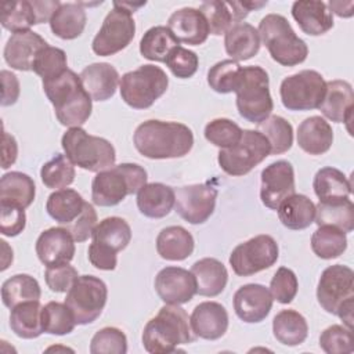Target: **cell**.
Returning <instances> with one entry per match:
<instances>
[{"mask_svg": "<svg viewBox=\"0 0 354 354\" xmlns=\"http://www.w3.org/2000/svg\"><path fill=\"white\" fill-rule=\"evenodd\" d=\"M311 249L319 259H336L347 249L346 232L336 227L319 225L311 236Z\"/></svg>", "mask_w": 354, "mask_h": 354, "instance_id": "obj_43", "label": "cell"}, {"mask_svg": "<svg viewBox=\"0 0 354 354\" xmlns=\"http://www.w3.org/2000/svg\"><path fill=\"white\" fill-rule=\"evenodd\" d=\"M166 65L169 66V69L176 77L188 79L196 73L199 58L196 53L185 47L177 46L170 51L169 57L166 58Z\"/></svg>", "mask_w": 354, "mask_h": 354, "instance_id": "obj_54", "label": "cell"}, {"mask_svg": "<svg viewBox=\"0 0 354 354\" xmlns=\"http://www.w3.org/2000/svg\"><path fill=\"white\" fill-rule=\"evenodd\" d=\"M18 155V144L10 133L3 131V144H1V167L8 169L15 163Z\"/></svg>", "mask_w": 354, "mask_h": 354, "instance_id": "obj_60", "label": "cell"}, {"mask_svg": "<svg viewBox=\"0 0 354 354\" xmlns=\"http://www.w3.org/2000/svg\"><path fill=\"white\" fill-rule=\"evenodd\" d=\"M32 4H33V8H35V12H36L37 25L43 24V22H47V21L50 22L53 14L61 6V3L58 0H44V1L33 0Z\"/></svg>", "mask_w": 354, "mask_h": 354, "instance_id": "obj_62", "label": "cell"}, {"mask_svg": "<svg viewBox=\"0 0 354 354\" xmlns=\"http://www.w3.org/2000/svg\"><path fill=\"white\" fill-rule=\"evenodd\" d=\"M79 77L94 101H106L113 97L120 82L118 71L108 62H95L86 66Z\"/></svg>", "mask_w": 354, "mask_h": 354, "instance_id": "obj_24", "label": "cell"}, {"mask_svg": "<svg viewBox=\"0 0 354 354\" xmlns=\"http://www.w3.org/2000/svg\"><path fill=\"white\" fill-rule=\"evenodd\" d=\"M299 282L296 274L286 267H279L270 282V293L281 304H289L297 295Z\"/></svg>", "mask_w": 354, "mask_h": 354, "instance_id": "obj_53", "label": "cell"}, {"mask_svg": "<svg viewBox=\"0 0 354 354\" xmlns=\"http://www.w3.org/2000/svg\"><path fill=\"white\" fill-rule=\"evenodd\" d=\"M333 130L321 116H310L297 127V144L310 155H322L332 147Z\"/></svg>", "mask_w": 354, "mask_h": 354, "instance_id": "obj_27", "label": "cell"}, {"mask_svg": "<svg viewBox=\"0 0 354 354\" xmlns=\"http://www.w3.org/2000/svg\"><path fill=\"white\" fill-rule=\"evenodd\" d=\"M136 35V22L131 14L113 1L100 30L93 39L91 48L100 57L113 55L126 48Z\"/></svg>", "mask_w": 354, "mask_h": 354, "instance_id": "obj_13", "label": "cell"}, {"mask_svg": "<svg viewBox=\"0 0 354 354\" xmlns=\"http://www.w3.org/2000/svg\"><path fill=\"white\" fill-rule=\"evenodd\" d=\"M169 86L166 72L152 64L141 65L120 77V97L134 109L149 108L162 97Z\"/></svg>", "mask_w": 354, "mask_h": 354, "instance_id": "obj_9", "label": "cell"}, {"mask_svg": "<svg viewBox=\"0 0 354 354\" xmlns=\"http://www.w3.org/2000/svg\"><path fill=\"white\" fill-rule=\"evenodd\" d=\"M122 8H124V10H127L130 14L131 12H134L136 10H138L140 7H142V6H145L147 3L145 1H142V3H129V1H122V3H119V1H116Z\"/></svg>", "mask_w": 354, "mask_h": 354, "instance_id": "obj_64", "label": "cell"}, {"mask_svg": "<svg viewBox=\"0 0 354 354\" xmlns=\"http://www.w3.org/2000/svg\"><path fill=\"white\" fill-rule=\"evenodd\" d=\"M26 225L25 209L7 202H0V230L6 236L19 235Z\"/></svg>", "mask_w": 354, "mask_h": 354, "instance_id": "obj_56", "label": "cell"}, {"mask_svg": "<svg viewBox=\"0 0 354 354\" xmlns=\"http://www.w3.org/2000/svg\"><path fill=\"white\" fill-rule=\"evenodd\" d=\"M84 205L86 201L77 191L72 188H62L48 196L46 210L57 223L69 225L82 214Z\"/></svg>", "mask_w": 354, "mask_h": 354, "instance_id": "obj_34", "label": "cell"}, {"mask_svg": "<svg viewBox=\"0 0 354 354\" xmlns=\"http://www.w3.org/2000/svg\"><path fill=\"white\" fill-rule=\"evenodd\" d=\"M41 289L39 282L28 274H17L1 285V301L7 308L29 300H40Z\"/></svg>", "mask_w": 354, "mask_h": 354, "instance_id": "obj_41", "label": "cell"}, {"mask_svg": "<svg viewBox=\"0 0 354 354\" xmlns=\"http://www.w3.org/2000/svg\"><path fill=\"white\" fill-rule=\"evenodd\" d=\"M224 47L234 61H246L260 50L259 30L248 22H235L224 33Z\"/></svg>", "mask_w": 354, "mask_h": 354, "instance_id": "obj_26", "label": "cell"}, {"mask_svg": "<svg viewBox=\"0 0 354 354\" xmlns=\"http://www.w3.org/2000/svg\"><path fill=\"white\" fill-rule=\"evenodd\" d=\"M279 256L278 243L270 235H256L235 246L230 256L232 271L239 277H249L272 267Z\"/></svg>", "mask_w": 354, "mask_h": 354, "instance_id": "obj_14", "label": "cell"}, {"mask_svg": "<svg viewBox=\"0 0 354 354\" xmlns=\"http://www.w3.org/2000/svg\"><path fill=\"white\" fill-rule=\"evenodd\" d=\"M295 194V170L290 162L277 160L261 171L260 199L271 210H277L283 199Z\"/></svg>", "mask_w": 354, "mask_h": 354, "instance_id": "obj_16", "label": "cell"}, {"mask_svg": "<svg viewBox=\"0 0 354 354\" xmlns=\"http://www.w3.org/2000/svg\"><path fill=\"white\" fill-rule=\"evenodd\" d=\"M36 254L46 267L69 263L75 256V239L66 228L51 227L39 235Z\"/></svg>", "mask_w": 354, "mask_h": 354, "instance_id": "obj_19", "label": "cell"}, {"mask_svg": "<svg viewBox=\"0 0 354 354\" xmlns=\"http://www.w3.org/2000/svg\"><path fill=\"white\" fill-rule=\"evenodd\" d=\"M155 290L166 304H184L196 293V281L191 271L181 267H165L155 277Z\"/></svg>", "mask_w": 354, "mask_h": 354, "instance_id": "obj_17", "label": "cell"}, {"mask_svg": "<svg viewBox=\"0 0 354 354\" xmlns=\"http://www.w3.org/2000/svg\"><path fill=\"white\" fill-rule=\"evenodd\" d=\"M93 242H97L113 252L127 248L131 241V228L122 217H106L101 220L93 230Z\"/></svg>", "mask_w": 354, "mask_h": 354, "instance_id": "obj_39", "label": "cell"}, {"mask_svg": "<svg viewBox=\"0 0 354 354\" xmlns=\"http://www.w3.org/2000/svg\"><path fill=\"white\" fill-rule=\"evenodd\" d=\"M259 131L266 136L271 147V155H279L292 148L293 127L282 116L272 115L259 124Z\"/></svg>", "mask_w": 354, "mask_h": 354, "instance_id": "obj_44", "label": "cell"}, {"mask_svg": "<svg viewBox=\"0 0 354 354\" xmlns=\"http://www.w3.org/2000/svg\"><path fill=\"white\" fill-rule=\"evenodd\" d=\"M47 46V41L33 30L12 33L4 46V61L12 69L32 71L37 53Z\"/></svg>", "mask_w": 354, "mask_h": 354, "instance_id": "obj_20", "label": "cell"}, {"mask_svg": "<svg viewBox=\"0 0 354 354\" xmlns=\"http://www.w3.org/2000/svg\"><path fill=\"white\" fill-rule=\"evenodd\" d=\"M319 347L328 354H351L354 351L353 329L346 325H330L319 336Z\"/></svg>", "mask_w": 354, "mask_h": 354, "instance_id": "obj_50", "label": "cell"}, {"mask_svg": "<svg viewBox=\"0 0 354 354\" xmlns=\"http://www.w3.org/2000/svg\"><path fill=\"white\" fill-rule=\"evenodd\" d=\"M77 277H79L77 270L69 263L50 266L46 268V272H44V279L47 286L50 288L51 292H55V293L68 292L71 286L75 283V281L77 279Z\"/></svg>", "mask_w": 354, "mask_h": 354, "instance_id": "obj_55", "label": "cell"}, {"mask_svg": "<svg viewBox=\"0 0 354 354\" xmlns=\"http://www.w3.org/2000/svg\"><path fill=\"white\" fill-rule=\"evenodd\" d=\"M41 322L46 333L57 336L71 333L76 325L71 308L65 303L58 301H48L41 308Z\"/></svg>", "mask_w": 354, "mask_h": 354, "instance_id": "obj_46", "label": "cell"}, {"mask_svg": "<svg viewBox=\"0 0 354 354\" xmlns=\"http://www.w3.org/2000/svg\"><path fill=\"white\" fill-rule=\"evenodd\" d=\"M242 131L243 130L235 122L225 118H217L205 126V138L210 144L225 149L234 147L241 140Z\"/></svg>", "mask_w": 354, "mask_h": 354, "instance_id": "obj_49", "label": "cell"}, {"mask_svg": "<svg viewBox=\"0 0 354 354\" xmlns=\"http://www.w3.org/2000/svg\"><path fill=\"white\" fill-rule=\"evenodd\" d=\"M194 236L181 225L163 228L156 236L158 254L169 261H181L194 252Z\"/></svg>", "mask_w": 354, "mask_h": 354, "instance_id": "obj_30", "label": "cell"}, {"mask_svg": "<svg viewBox=\"0 0 354 354\" xmlns=\"http://www.w3.org/2000/svg\"><path fill=\"white\" fill-rule=\"evenodd\" d=\"M97 225V213L91 203L86 202L84 209L82 214L69 225H66V230L73 236L75 242H84L91 236L94 227Z\"/></svg>", "mask_w": 354, "mask_h": 354, "instance_id": "obj_57", "label": "cell"}, {"mask_svg": "<svg viewBox=\"0 0 354 354\" xmlns=\"http://www.w3.org/2000/svg\"><path fill=\"white\" fill-rule=\"evenodd\" d=\"M1 76V84H3V90H1V105L3 106H8V105H14L19 97V82L17 79V76L10 72V71H1L0 73Z\"/></svg>", "mask_w": 354, "mask_h": 354, "instance_id": "obj_59", "label": "cell"}, {"mask_svg": "<svg viewBox=\"0 0 354 354\" xmlns=\"http://www.w3.org/2000/svg\"><path fill=\"white\" fill-rule=\"evenodd\" d=\"M354 106V91L346 80L326 82V91L319 105V111L325 118L336 123L351 122Z\"/></svg>", "mask_w": 354, "mask_h": 354, "instance_id": "obj_23", "label": "cell"}, {"mask_svg": "<svg viewBox=\"0 0 354 354\" xmlns=\"http://www.w3.org/2000/svg\"><path fill=\"white\" fill-rule=\"evenodd\" d=\"M91 354H126L127 353V337L126 335L115 328L105 326L95 332L90 342Z\"/></svg>", "mask_w": 354, "mask_h": 354, "instance_id": "obj_51", "label": "cell"}, {"mask_svg": "<svg viewBox=\"0 0 354 354\" xmlns=\"http://www.w3.org/2000/svg\"><path fill=\"white\" fill-rule=\"evenodd\" d=\"M86 21L87 15L82 3H61L48 24L57 37L72 40L83 33Z\"/></svg>", "mask_w": 354, "mask_h": 354, "instance_id": "obj_31", "label": "cell"}, {"mask_svg": "<svg viewBox=\"0 0 354 354\" xmlns=\"http://www.w3.org/2000/svg\"><path fill=\"white\" fill-rule=\"evenodd\" d=\"M167 28L173 32L178 41L191 46H199L205 43L210 33L203 14L198 8L192 7L176 10L169 17Z\"/></svg>", "mask_w": 354, "mask_h": 354, "instance_id": "obj_22", "label": "cell"}, {"mask_svg": "<svg viewBox=\"0 0 354 354\" xmlns=\"http://www.w3.org/2000/svg\"><path fill=\"white\" fill-rule=\"evenodd\" d=\"M189 324L196 337L217 340L228 329V313L217 301H202L194 308Z\"/></svg>", "mask_w": 354, "mask_h": 354, "instance_id": "obj_21", "label": "cell"}, {"mask_svg": "<svg viewBox=\"0 0 354 354\" xmlns=\"http://www.w3.org/2000/svg\"><path fill=\"white\" fill-rule=\"evenodd\" d=\"M43 90L62 126L80 127L90 118L93 100L73 71L68 69L54 79L44 80Z\"/></svg>", "mask_w": 354, "mask_h": 354, "instance_id": "obj_2", "label": "cell"}, {"mask_svg": "<svg viewBox=\"0 0 354 354\" xmlns=\"http://www.w3.org/2000/svg\"><path fill=\"white\" fill-rule=\"evenodd\" d=\"M317 299L329 314L337 315L347 328L353 329L354 272L343 264L326 267L318 281Z\"/></svg>", "mask_w": 354, "mask_h": 354, "instance_id": "obj_5", "label": "cell"}, {"mask_svg": "<svg viewBox=\"0 0 354 354\" xmlns=\"http://www.w3.org/2000/svg\"><path fill=\"white\" fill-rule=\"evenodd\" d=\"M266 4L267 1H227L228 8H231L234 22H241L250 11L259 10Z\"/></svg>", "mask_w": 354, "mask_h": 354, "instance_id": "obj_61", "label": "cell"}, {"mask_svg": "<svg viewBox=\"0 0 354 354\" xmlns=\"http://www.w3.org/2000/svg\"><path fill=\"white\" fill-rule=\"evenodd\" d=\"M87 254H88V261L98 270L112 271L116 268L118 253L97 242H93L88 246Z\"/></svg>", "mask_w": 354, "mask_h": 354, "instance_id": "obj_58", "label": "cell"}, {"mask_svg": "<svg viewBox=\"0 0 354 354\" xmlns=\"http://www.w3.org/2000/svg\"><path fill=\"white\" fill-rule=\"evenodd\" d=\"M0 22L4 29L17 33L30 30V26L37 25L36 12L32 1H4L0 6Z\"/></svg>", "mask_w": 354, "mask_h": 354, "instance_id": "obj_42", "label": "cell"}, {"mask_svg": "<svg viewBox=\"0 0 354 354\" xmlns=\"http://www.w3.org/2000/svg\"><path fill=\"white\" fill-rule=\"evenodd\" d=\"M174 194L176 213L189 224H202L213 214L218 192L213 184L202 183L180 187Z\"/></svg>", "mask_w": 354, "mask_h": 354, "instance_id": "obj_15", "label": "cell"}, {"mask_svg": "<svg viewBox=\"0 0 354 354\" xmlns=\"http://www.w3.org/2000/svg\"><path fill=\"white\" fill-rule=\"evenodd\" d=\"M147 171L137 163H120L98 171L91 183V199L97 206H116L127 195L137 194L147 184Z\"/></svg>", "mask_w": 354, "mask_h": 354, "instance_id": "obj_4", "label": "cell"}, {"mask_svg": "<svg viewBox=\"0 0 354 354\" xmlns=\"http://www.w3.org/2000/svg\"><path fill=\"white\" fill-rule=\"evenodd\" d=\"M32 71L41 77V82L54 79L68 71V59L64 50L47 46L41 48L32 65Z\"/></svg>", "mask_w": 354, "mask_h": 354, "instance_id": "obj_48", "label": "cell"}, {"mask_svg": "<svg viewBox=\"0 0 354 354\" xmlns=\"http://www.w3.org/2000/svg\"><path fill=\"white\" fill-rule=\"evenodd\" d=\"M180 46L173 32L163 25L148 29L140 40V53L144 58L156 62H166L170 51Z\"/></svg>", "mask_w": 354, "mask_h": 354, "instance_id": "obj_40", "label": "cell"}, {"mask_svg": "<svg viewBox=\"0 0 354 354\" xmlns=\"http://www.w3.org/2000/svg\"><path fill=\"white\" fill-rule=\"evenodd\" d=\"M278 217L283 227L289 230H304L314 223L315 205L301 194H293L278 206Z\"/></svg>", "mask_w": 354, "mask_h": 354, "instance_id": "obj_32", "label": "cell"}, {"mask_svg": "<svg viewBox=\"0 0 354 354\" xmlns=\"http://www.w3.org/2000/svg\"><path fill=\"white\" fill-rule=\"evenodd\" d=\"M235 93L238 112L248 122L260 124L271 115L274 102L270 94V79L261 66H242Z\"/></svg>", "mask_w": 354, "mask_h": 354, "instance_id": "obj_8", "label": "cell"}, {"mask_svg": "<svg viewBox=\"0 0 354 354\" xmlns=\"http://www.w3.org/2000/svg\"><path fill=\"white\" fill-rule=\"evenodd\" d=\"M191 272L196 281V293L201 296H218L227 285L228 271L225 266L213 257H205L195 261Z\"/></svg>", "mask_w": 354, "mask_h": 354, "instance_id": "obj_28", "label": "cell"}, {"mask_svg": "<svg viewBox=\"0 0 354 354\" xmlns=\"http://www.w3.org/2000/svg\"><path fill=\"white\" fill-rule=\"evenodd\" d=\"M275 339L285 346H299L308 335L306 318L296 310H281L272 319Z\"/></svg>", "mask_w": 354, "mask_h": 354, "instance_id": "obj_38", "label": "cell"}, {"mask_svg": "<svg viewBox=\"0 0 354 354\" xmlns=\"http://www.w3.org/2000/svg\"><path fill=\"white\" fill-rule=\"evenodd\" d=\"M315 223L319 225H330L351 232L354 230V203L351 199L324 201L315 206Z\"/></svg>", "mask_w": 354, "mask_h": 354, "instance_id": "obj_37", "label": "cell"}, {"mask_svg": "<svg viewBox=\"0 0 354 354\" xmlns=\"http://www.w3.org/2000/svg\"><path fill=\"white\" fill-rule=\"evenodd\" d=\"M188 314L177 304H166L151 318L142 330V346L151 354L178 351V346L194 342Z\"/></svg>", "mask_w": 354, "mask_h": 354, "instance_id": "obj_3", "label": "cell"}, {"mask_svg": "<svg viewBox=\"0 0 354 354\" xmlns=\"http://www.w3.org/2000/svg\"><path fill=\"white\" fill-rule=\"evenodd\" d=\"M108 299V288L94 275H79L66 292L65 304L71 308L76 325L94 322L102 313Z\"/></svg>", "mask_w": 354, "mask_h": 354, "instance_id": "obj_11", "label": "cell"}, {"mask_svg": "<svg viewBox=\"0 0 354 354\" xmlns=\"http://www.w3.org/2000/svg\"><path fill=\"white\" fill-rule=\"evenodd\" d=\"M329 11L336 15H339L340 18H350L354 14V1H335L330 0L328 4Z\"/></svg>", "mask_w": 354, "mask_h": 354, "instance_id": "obj_63", "label": "cell"}, {"mask_svg": "<svg viewBox=\"0 0 354 354\" xmlns=\"http://www.w3.org/2000/svg\"><path fill=\"white\" fill-rule=\"evenodd\" d=\"M76 171L73 167V163L68 159L66 155L55 153L48 162H46L41 166L40 177L43 184L47 188L55 189V188H65L71 185L75 180Z\"/></svg>", "mask_w": 354, "mask_h": 354, "instance_id": "obj_45", "label": "cell"}, {"mask_svg": "<svg viewBox=\"0 0 354 354\" xmlns=\"http://www.w3.org/2000/svg\"><path fill=\"white\" fill-rule=\"evenodd\" d=\"M271 153L266 136L259 130H243L241 140L231 148L218 151V165L230 176H243Z\"/></svg>", "mask_w": 354, "mask_h": 354, "instance_id": "obj_10", "label": "cell"}, {"mask_svg": "<svg viewBox=\"0 0 354 354\" xmlns=\"http://www.w3.org/2000/svg\"><path fill=\"white\" fill-rule=\"evenodd\" d=\"M174 189L162 183L145 184L137 192V207L149 218L166 217L174 206Z\"/></svg>", "mask_w": 354, "mask_h": 354, "instance_id": "obj_29", "label": "cell"}, {"mask_svg": "<svg viewBox=\"0 0 354 354\" xmlns=\"http://www.w3.org/2000/svg\"><path fill=\"white\" fill-rule=\"evenodd\" d=\"M198 10L203 14L209 25V32L214 36L225 33L234 21L231 10L228 8L227 3L220 0L203 1Z\"/></svg>", "mask_w": 354, "mask_h": 354, "instance_id": "obj_52", "label": "cell"}, {"mask_svg": "<svg viewBox=\"0 0 354 354\" xmlns=\"http://www.w3.org/2000/svg\"><path fill=\"white\" fill-rule=\"evenodd\" d=\"M326 91L322 75L304 69L285 77L279 87L282 105L289 111H310L319 108Z\"/></svg>", "mask_w": 354, "mask_h": 354, "instance_id": "obj_12", "label": "cell"}, {"mask_svg": "<svg viewBox=\"0 0 354 354\" xmlns=\"http://www.w3.org/2000/svg\"><path fill=\"white\" fill-rule=\"evenodd\" d=\"M292 17L310 36H319L333 28V14L324 1L299 0L292 6Z\"/></svg>", "mask_w": 354, "mask_h": 354, "instance_id": "obj_25", "label": "cell"}, {"mask_svg": "<svg viewBox=\"0 0 354 354\" xmlns=\"http://www.w3.org/2000/svg\"><path fill=\"white\" fill-rule=\"evenodd\" d=\"M270 290L260 283H246L234 293V310L239 319L248 324L261 322L272 308Z\"/></svg>", "mask_w": 354, "mask_h": 354, "instance_id": "obj_18", "label": "cell"}, {"mask_svg": "<svg viewBox=\"0 0 354 354\" xmlns=\"http://www.w3.org/2000/svg\"><path fill=\"white\" fill-rule=\"evenodd\" d=\"M61 144L68 159L80 169L98 173L115 166L113 145L102 137L88 134L82 127H69L64 133Z\"/></svg>", "mask_w": 354, "mask_h": 354, "instance_id": "obj_7", "label": "cell"}, {"mask_svg": "<svg viewBox=\"0 0 354 354\" xmlns=\"http://www.w3.org/2000/svg\"><path fill=\"white\" fill-rule=\"evenodd\" d=\"M242 66L234 59H223L214 64L207 72V83L210 88L220 94L235 93L239 79H241Z\"/></svg>", "mask_w": 354, "mask_h": 354, "instance_id": "obj_47", "label": "cell"}, {"mask_svg": "<svg viewBox=\"0 0 354 354\" xmlns=\"http://www.w3.org/2000/svg\"><path fill=\"white\" fill-rule=\"evenodd\" d=\"M133 142L148 159H173L183 158L192 149L194 134L183 123L151 119L137 126Z\"/></svg>", "mask_w": 354, "mask_h": 354, "instance_id": "obj_1", "label": "cell"}, {"mask_svg": "<svg viewBox=\"0 0 354 354\" xmlns=\"http://www.w3.org/2000/svg\"><path fill=\"white\" fill-rule=\"evenodd\" d=\"M313 188L319 202L346 199L351 194V181L339 169L328 166L315 173Z\"/></svg>", "mask_w": 354, "mask_h": 354, "instance_id": "obj_35", "label": "cell"}, {"mask_svg": "<svg viewBox=\"0 0 354 354\" xmlns=\"http://www.w3.org/2000/svg\"><path fill=\"white\" fill-rule=\"evenodd\" d=\"M259 35L271 58L283 65L295 66L306 61L308 47L281 14H267L259 24Z\"/></svg>", "mask_w": 354, "mask_h": 354, "instance_id": "obj_6", "label": "cell"}, {"mask_svg": "<svg viewBox=\"0 0 354 354\" xmlns=\"http://www.w3.org/2000/svg\"><path fill=\"white\" fill-rule=\"evenodd\" d=\"M35 181L22 171L6 173L0 180V202L14 203L26 209L35 201Z\"/></svg>", "mask_w": 354, "mask_h": 354, "instance_id": "obj_36", "label": "cell"}, {"mask_svg": "<svg viewBox=\"0 0 354 354\" xmlns=\"http://www.w3.org/2000/svg\"><path fill=\"white\" fill-rule=\"evenodd\" d=\"M41 304L39 300H29L17 304L10 313V328L22 339H36L44 329L41 322Z\"/></svg>", "mask_w": 354, "mask_h": 354, "instance_id": "obj_33", "label": "cell"}]
</instances>
